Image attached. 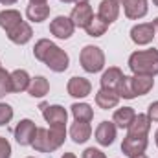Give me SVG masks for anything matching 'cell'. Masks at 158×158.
<instances>
[{
	"label": "cell",
	"instance_id": "obj_34",
	"mask_svg": "<svg viewBox=\"0 0 158 158\" xmlns=\"http://www.w3.org/2000/svg\"><path fill=\"white\" fill-rule=\"evenodd\" d=\"M15 2H17V0H0V4H2V6H13Z\"/></svg>",
	"mask_w": 158,
	"mask_h": 158
},
{
	"label": "cell",
	"instance_id": "obj_17",
	"mask_svg": "<svg viewBox=\"0 0 158 158\" xmlns=\"http://www.w3.org/2000/svg\"><path fill=\"white\" fill-rule=\"evenodd\" d=\"M131 81H132V90L138 96H145L147 92L153 90L155 86V77L153 76H142V74H132L131 76Z\"/></svg>",
	"mask_w": 158,
	"mask_h": 158
},
{
	"label": "cell",
	"instance_id": "obj_28",
	"mask_svg": "<svg viewBox=\"0 0 158 158\" xmlns=\"http://www.w3.org/2000/svg\"><path fill=\"white\" fill-rule=\"evenodd\" d=\"M116 94H118L119 98H123V99H134V98H136V94H134V90H132L131 76H123L118 90H116Z\"/></svg>",
	"mask_w": 158,
	"mask_h": 158
},
{
	"label": "cell",
	"instance_id": "obj_12",
	"mask_svg": "<svg viewBox=\"0 0 158 158\" xmlns=\"http://www.w3.org/2000/svg\"><path fill=\"white\" fill-rule=\"evenodd\" d=\"M66 92L72 96V98H77V99H83L86 96H90L92 92V83L86 77H72L66 85Z\"/></svg>",
	"mask_w": 158,
	"mask_h": 158
},
{
	"label": "cell",
	"instance_id": "obj_4",
	"mask_svg": "<svg viewBox=\"0 0 158 158\" xmlns=\"http://www.w3.org/2000/svg\"><path fill=\"white\" fill-rule=\"evenodd\" d=\"M79 63H81V68L88 74H96V72H101L103 66H105V53L99 46H85L79 53Z\"/></svg>",
	"mask_w": 158,
	"mask_h": 158
},
{
	"label": "cell",
	"instance_id": "obj_32",
	"mask_svg": "<svg viewBox=\"0 0 158 158\" xmlns=\"http://www.w3.org/2000/svg\"><path fill=\"white\" fill-rule=\"evenodd\" d=\"M81 158H107V156H105L103 151H99V149H96V147H86V149L83 151V156Z\"/></svg>",
	"mask_w": 158,
	"mask_h": 158
},
{
	"label": "cell",
	"instance_id": "obj_18",
	"mask_svg": "<svg viewBox=\"0 0 158 158\" xmlns=\"http://www.w3.org/2000/svg\"><path fill=\"white\" fill-rule=\"evenodd\" d=\"M119 103V96L114 90H107V88H99L98 94H96V105L103 110H109V109H114L118 107Z\"/></svg>",
	"mask_w": 158,
	"mask_h": 158
},
{
	"label": "cell",
	"instance_id": "obj_33",
	"mask_svg": "<svg viewBox=\"0 0 158 158\" xmlns=\"http://www.w3.org/2000/svg\"><path fill=\"white\" fill-rule=\"evenodd\" d=\"M147 116L151 121H158V101H153L147 109Z\"/></svg>",
	"mask_w": 158,
	"mask_h": 158
},
{
	"label": "cell",
	"instance_id": "obj_21",
	"mask_svg": "<svg viewBox=\"0 0 158 158\" xmlns=\"http://www.w3.org/2000/svg\"><path fill=\"white\" fill-rule=\"evenodd\" d=\"M26 17H28V20H31V22H44L48 17H50V6L48 4H31L30 2V6L26 7Z\"/></svg>",
	"mask_w": 158,
	"mask_h": 158
},
{
	"label": "cell",
	"instance_id": "obj_10",
	"mask_svg": "<svg viewBox=\"0 0 158 158\" xmlns=\"http://www.w3.org/2000/svg\"><path fill=\"white\" fill-rule=\"evenodd\" d=\"M116 125H114V121H101L98 127H96V142L99 143V145H103V147H109V145H112L114 143V140H116Z\"/></svg>",
	"mask_w": 158,
	"mask_h": 158
},
{
	"label": "cell",
	"instance_id": "obj_30",
	"mask_svg": "<svg viewBox=\"0 0 158 158\" xmlns=\"http://www.w3.org/2000/svg\"><path fill=\"white\" fill-rule=\"evenodd\" d=\"M13 119V107L7 103H0V127L7 125Z\"/></svg>",
	"mask_w": 158,
	"mask_h": 158
},
{
	"label": "cell",
	"instance_id": "obj_43",
	"mask_svg": "<svg viewBox=\"0 0 158 158\" xmlns=\"http://www.w3.org/2000/svg\"><path fill=\"white\" fill-rule=\"evenodd\" d=\"M118 2H123V0H118Z\"/></svg>",
	"mask_w": 158,
	"mask_h": 158
},
{
	"label": "cell",
	"instance_id": "obj_7",
	"mask_svg": "<svg viewBox=\"0 0 158 158\" xmlns=\"http://www.w3.org/2000/svg\"><path fill=\"white\" fill-rule=\"evenodd\" d=\"M74 31H76V26H74V22L70 20V17H63V15H59V17H55L52 22H50V33L53 35V37H57V39H70L72 35H74Z\"/></svg>",
	"mask_w": 158,
	"mask_h": 158
},
{
	"label": "cell",
	"instance_id": "obj_27",
	"mask_svg": "<svg viewBox=\"0 0 158 158\" xmlns=\"http://www.w3.org/2000/svg\"><path fill=\"white\" fill-rule=\"evenodd\" d=\"M107 30H109V24L99 15H94L92 20L88 22V26L85 28V31H86L88 37H101V35H105Z\"/></svg>",
	"mask_w": 158,
	"mask_h": 158
},
{
	"label": "cell",
	"instance_id": "obj_45",
	"mask_svg": "<svg viewBox=\"0 0 158 158\" xmlns=\"http://www.w3.org/2000/svg\"><path fill=\"white\" fill-rule=\"evenodd\" d=\"M0 66H2V64H0Z\"/></svg>",
	"mask_w": 158,
	"mask_h": 158
},
{
	"label": "cell",
	"instance_id": "obj_16",
	"mask_svg": "<svg viewBox=\"0 0 158 158\" xmlns=\"http://www.w3.org/2000/svg\"><path fill=\"white\" fill-rule=\"evenodd\" d=\"M151 119L147 114H136L132 123L127 127V134H134V136H147L151 131Z\"/></svg>",
	"mask_w": 158,
	"mask_h": 158
},
{
	"label": "cell",
	"instance_id": "obj_42",
	"mask_svg": "<svg viewBox=\"0 0 158 158\" xmlns=\"http://www.w3.org/2000/svg\"><path fill=\"white\" fill-rule=\"evenodd\" d=\"M153 4H155V6L158 7V0H153Z\"/></svg>",
	"mask_w": 158,
	"mask_h": 158
},
{
	"label": "cell",
	"instance_id": "obj_38",
	"mask_svg": "<svg viewBox=\"0 0 158 158\" xmlns=\"http://www.w3.org/2000/svg\"><path fill=\"white\" fill-rule=\"evenodd\" d=\"M74 2H76V4H86L88 0H74Z\"/></svg>",
	"mask_w": 158,
	"mask_h": 158
},
{
	"label": "cell",
	"instance_id": "obj_14",
	"mask_svg": "<svg viewBox=\"0 0 158 158\" xmlns=\"http://www.w3.org/2000/svg\"><path fill=\"white\" fill-rule=\"evenodd\" d=\"M31 37H33V30H31V26H30L28 22H24V20H22L20 24H17L13 30L7 31V39L11 40L13 44H19V46L30 42Z\"/></svg>",
	"mask_w": 158,
	"mask_h": 158
},
{
	"label": "cell",
	"instance_id": "obj_44",
	"mask_svg": "<svg viewBox=\"0 0 158 158\" xmlns=\"http://www.w3.org/2000/svg\"><path fill=\"white\" fill-rule=\"evenodd\" d=\"M28 158H33V156H28Z\"/></svg>",
	"mask_w": 158,
	"mask_h": 158
},
{
	"label": "cell",
	"instance_id": "obj_5",
	"mask_svg": "<svg viewBox=\"0 0 158 158\" xmlns=\"http://www.w3.org/2000/svg\"><path fill=\"white\" fill-rule=\"evenodd\" d=\"M40 110H42V116L46 119V123H50V127H66L68 112L64 107L40 103Z\"/></svg>",
	"mask_w": 158,
	"mask_h": 158
},
{
	"label": "cell",
	"instance_id": "obj_8",
	"mask_svg": "<svg viewBox=\"0 0 158 158\" xmlns=\"http://www.w3.org/2000/svg\"><path fill=\"white\" fill-rule=\"evenodd\" d=\"M155 33H156V30H155L153 22H142V24L132 26V30H131V40L134 44H138V46H145V44L153 42Z\"/></svg>",
	"mask_w": 158,
	"mask_h": 158
},
{
	"label": "cell",
	"instance_id": "obj_9",
	"mask_svg": "<svg viewBox=\"0 0 158 158\" xmlns=\"http://www.w3.org/2000/svg\"><path fill=\"white\" fill-rule=\"evenodd\" d=\"M35 132H37V127H35V121L31 119H20L15 127V140L19 145H31L33 143V138H35Z\"/></svg>",
	"mask_w": 158,
	"mask_h": 158
},
{
	"label": "cell",
	"instance_id": "obj_22",
	"mask_svg": "<svg viewBox=\"0 0 158 158\" xmlns=\"http://www.w3.org/2000/svg\"><path fill=\"white\" fill-rule=\"evenodd\" d=\"M20 22H22L20 11H17V9H4V11H0V28L6 33L9 30H13L17 24H20Z\"/></svg>",
	"mask_w": 158,
	"mask_h": 158
},
{
	"label": "cell",
	"instance_id": "obj_25",
	"mask_svg": "<svg viewBox=\"0 0 158 158\" xmlns=\"http://www.w3.org/2000/svg\"><path fill=\"white\" fill-rule=\"evenodd\" d=\"M134 116H136V112H134L132 107H121V109H118V110L114 112L112 121H114V125H116L118 129H127V127L132 123Z\"/></svg>",
	"mask_w": 158,
	"mask_h": 158
},
{
	"label": "cell",
	"instance_id": "obj_37",
	"mask_svg": "<svg viewBox=\"0 0 158 158\" xmlns=\"http://www.w3.org/2000/svg\"><path fill=\"white\" fill-rule=\"evenodd\" d=\"M131 158H149L145 153H142V155H136V156H131Z\"/></svg>",
	"mask_w": 158,
	"mask_h": 158
},
{
	"label": "cell",
	"instance_id": "obj_36",
	"mask_svg": "<svg viewBox=\"0 0 158 158\" xmlns=\"http://www.w3.org/2000/svg\"><path fill=\"white\" fill-rule=\"evenodd\" d=\"M31 4H46V0H30Z\"/></svg>",
	"mask_w": 158,
	"mask_h": 158
},
{
	"label": "cell",
	"instance_id": "obj_15",
	"mask_svg": "<svg viewBox=\"0 0 158 158\" xmlns=\"http://www.w3.org/2000/svg\"><path fill=\"white\" fill-rule=\"evenodd\" d=\"M98 15L110 26L119 15V2L118 0H101L99 2V9Z\"/></svg>",
	"mask_w": 158,
	"mask_h": 158
},
{
	"label": "cell",
	"instance_id": "obj_31",
	"mask_svg": "<svg viewBox=\"0 0 158 158\" xmlns=\"http://www.w3.org/2000/svg\"><path fill=\"white\" fill-rule=\"evenodd\" d=\"M0 158H11V143L0 136Z\"/></svg>",
	"mask_w": 158,
	"mask_h": 158
},
{
	"label": "cell",
	"instance_id": "obj_3",
	"mask_svg": "<svg viewBox=\"0 0 158 158\" xmlns=\"http://www.w3.org/2000/svg\"><path fill=\"white\" fill-rule=\"evenodd\" d=\"M129 68L132 74L142 76H156L158 74V50H138L129 57Z\"/></svg>",
	"mask_w": 158,
	"mask_h": 158
},
{
	"label": "cell",
	"instance_id": "obj_35",
	"mask_svg": "<svg viewBox=\"0 0 158 158\" xmlns=\"http://www.w3.org/2000/svg\"><path fill=\"white\" fill-rule=\"evenodd\" d=\"M61 158H77V156H76L74 153H64V155H63Z\"/></svg>",
	"mask_w": 158,
	"mask_h": 158
},
{
	"label": "cell",
	"instance_id": "obj_11",
	"mask_svg": "<svg viewBox=\"0 0 158 158\" xmlns=\"http://www.w3.org/2000/svg\"><path fill=\"white\" fill-rule=\"evenodd\" d=\"M92 17H94V9H92V6L88 2L86 4H77L72 9V13H70V20L74 22V26L76 28H83V30L88 26Z\"/></svg>",
	"mask_w": 158,
	"mask_h": 158
},
{
	"label": "cell",
	"instance_id": "obj_23",
	"mask_svg": "<svg viewBox=\"0 0 158 158\" xmlns=\"http://www.w3.org/2000/svg\"><path fill=\"white\" fill-rule=\"evenodd\" d=\"M30 74L26 72V70H13L11 72V90L13 92H24V90H28V86H30Z\"/></svg>",
	"mask_w": 158,
	"mask_h": 158
},
{
	"label": "cell",
	"instance_id": "obj_2",
	"mask_svg": "<svg viewBox=\"0 0 158 158\" xmlns=\"http://www.w3.org/2000/svg\"><path fill=\"white\" fill-rule=\"evenodd\" d=\"M66 140V127H37L31 147L39 153H53Z\"/></svg>",
	"mask_w": 158,
	"mask_h": 158
},
{
	"label": "cell",
	"instance_id": "obj_39",
	"mask_svg": "<svg viewBox=\"0 0 158 158\" xmlns=\"http://www.w3.org/2000/svg\"><path fill=\"white\" fill-rule=\"evenodd\" d=\"M153 24H155V30H156V31H158V17H156V19H155V22H153Z\"/></svg>",
	"mask_w": 158,
	"mask_h": 158
},
{
	"label": "cell",
	"instance_id": "obj_19",
	"mask_svg": "<svg viewBox=\"0 0 158 158\" xmlns=\"http://www.w3.org/2000/svg\"><path fill=\"white\" fill-rule=\"evenodd\" d=\"M121 79H123V72L119 70L118 66H110L101 76V88H107V90H114L116 92L119 83H121Z\"/></svg>",
	"mask_w": 158,
	"mask_h": 158
},
{
	"label": "cell",
	"instance_id": "obj_41",
	"mask_svg": "<svg viewBox=\"0 0 158 158\" xmlns=\"http://www.w3.org/2000/svg\"><path fill=\"white\" fill-rule=\"evenodd\" d=\"M61 2H64V4H70V2H74V0H61Z\"/></svg>",
	"mask_w": 158,
	"mask_h": 158
},
{
	"label": "cell",
	"instance_id": "obj_13",
	"mask_svg": "<svg viewBox=\"0 0 158 158\" xmlns=\"http://www.w3.org/2000/svg\"><path fill=\"white\" fill-rule=\"evenodd\" d=\"M123 11H125V17L131 19V20H138V19H143L149 11V6H147V0H123Z\"/></svg>",
	"mask_w": 158,
	"mask_h": 158
},
{
	"label": "cell",
	"instance_id": "obj_6",
	"mask_svg": "<svg viewBox=\"0 0 158 158\" xmlns=\"http://www.w3.org/2000/svg\"><path fill=\"white\" fill-rule=\"evenodd\" d=\"M149 145V140L147 136H134V134H127L121 142V151L125 156H136V155H142L145 153Z\"/></svg>",
	"mask_w": 158,
	"mask_h": 158
},
{
	"label": "cell",
	"instance_id": "obj_20",
	"mask_svg": "<svg viewBox=\"0 0 158 158\" xmlns=\"http://www.w3.org/2000/svg\"><path fill=\"white\" fill-rule=\"evenodd\" d=\"M92 136V127L86 121H74L70 127V138L74 143H85Z\"/></svg>",
	"mask_w": 158,
	"mask_h": 158
},
{
	"label": "cell",
	"instance_id": "obj_40",
	"mask_svg": "<svg viewBox=\"0 0 158 158\" xmlns=\"http://www.w3.org/2000/svg\"><path fill=\"white\" fill-rule=\"evenodd\" d=\"M155 143H156V147H158V131L155 132Z\"/></svg>",
	"mask_w": 158,
	"mask_h": 158
},
{
	"label": "cell",
	"instance_id": "obj_29",
	"mask_svg": "<svg viewBox=\"0 0 158 158\" xmlns=\"http://www.w3.org/2000/svg\"><path fill=\"white\" fill-rule=\"evenodd\" d=\"M9 92H13L11 90V74L0 66V98L7 96Z\"/></svg>",
	"mask_w": 158,
	"mask_h": 158
},
{
	"label": "cell",
	"instance_id": "obj_1",
	"mask_svg": "<svg viewBox=\"0 0 158 158\" xmlns=\"http://www.w3.org/2000/svg\"><path fill=\"white\" fill-rule=\"evenodd\" d=\"M33 55H35L37 61L44 63L55 74H61V72L68 70V64H70L68 53L63 48H59L55 42H52L50 39L37 40L35 42V48H33Z\"/></svg>",
	"mask_w": 158,
	"mask_h": 158
},
{
	"label": "cell",
	"instance_id": "obj_26",
	"mask_svg": "<svg viewBox=\"0 0 158 158\" xmlns=\"http://www.w3.org/2000/svg\"><path fill=\"white\" fill-rule=\"evenodd\" d=\"M70 110H72V116H74L76 121H86V123H90L92 118H94V109L88 103H74L70 107Z\"/></svg>",
	"mask_w": 158,
	"mask_h": 158
},
{
	"label": "cell",
	"instance_id": "obj_24",
	"mask_svg": "<svg viewBox=\"0 0 158 158\" xmlns=\"http://www.w3.org/2000/svg\"><path fill=\"white\" fill-rule=\"evenodd\" d=\"M48 92H50V83H48V79L42 77V76L31 77L30 86H28V94H30L31 98H44Z\"/></svg>",
	"mask_w": 158,
	"mask_h": 158
}]
</instances>
